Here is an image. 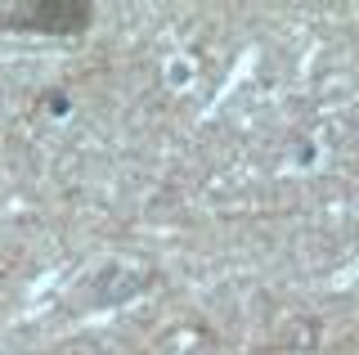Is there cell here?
<instances>
[{
	"mask_svg": "<svg viewBox=\"0 0 359 355\" xmlns=\"http://www.w3.org/2000/svg\"><path fill=\"white\" fill-rule=\"evenodd\" d=\"M95 0H14L0 5V32L22 36H86L95 27Z\"/></svg>",
	"mask_w": 359,
	"mask_h": 355,
	"instance_id": "obj_1",
	"label": "cell"
},
{
	"mask_svg": "<svg viewBox=\"0 0 359 355\" xmlns=\"http://www.w3.org/2000/svg\"><path fill=\"white\" fill-rule=\"evenodd\" d=\"M41 108H50V113H67L72 104H67V95L59 91V86H54V91H45V95H41Z\"/></svg>",
	"mask_w": 359,
	"mask_h": 355,
	"instance_id": "obj_2",
	"label": "cell"
}]
</instances>
